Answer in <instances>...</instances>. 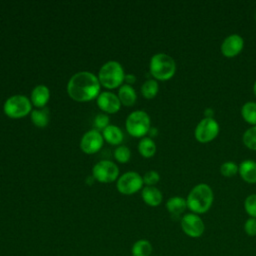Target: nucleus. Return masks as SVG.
<instances>
[{"label":"nucleus","instance_id":"1","mask_svg":"<svg viewBox=\"0 0 256 256\" xmlns=\"http://www.w3.org/2000/svg\"><path fill=\"white\" fill-rule=\"evenodd\" d=\"M67 92L72 99L80 102L97 98L100 92L99 79L89 71L77 72L69 79Z\"/></svg>","mask_w":256,"mask_h":256},{"label":"nucleus","instance_id":"2","mask_svg":"<svg viewBox=\"0 0 256 256\" xmlns=\"http://www.w3.org/2000/svg\"><path fill=\"white\" fill-rule=\"evenodd\" d=\"M214 201V193L212 188L206 183L196 184L189 191L186 202L187 208L195 214H204L212 206Z\"/></svg>","mask_w":256,"mask_h":256},{"label":"nucleus","instance_id":"3","mask_svg":"<svg viewBox=\"0 0 256 256\" xmlns=\"http://www.w3.org/2000/svg\"><path fill=\"white\" fill-rule=\"evenodd\" d=\"M176 68L175 60L166 53H156L150 59L149 71L155 80L171 79L176 73Z\"/></svg>","mask_w":256,"mask_h":256},{"label":"nucleus","instance_id":"4","mask_svg":"<svg viewBox=\"0 0 256 256\" xmlns=\"http://www.w3.org/2000/svg\"><path fill=\"white\" fill-rule=\"evenodd\" d=\"M125 73L122 65L118 61L110 60L104 63L98 73V79L101 85L113 89L120 86L124 80Z\"/></svg>","mask_w":256,"mask_h":256},{"label":"nucleus","instance_id":"5","mask_svg":"<svg viewBox=\"0 0 256 256\" xmlns=\"http://www.w3.org/2000/svg\"><path fill=\"white\" fill-rule=\"evenodd\" d=\"M125 126L131 136L143 138L151 128L150 116L144 110H135L126 118Z\"/></svg>","mask_w":256,"mask_h":256},{"label":"nucleus","instance_id":"6","mask_svg":"<svg viewBox=\"0 0 256 256\" xmlns=\"http://www.w3.org/2000/svg\"><path fill=\"white\" fill-rule=\"evenodd\" d=\"M32 103L27 96L16 94L9 97L3 106L4 113L11 118H20L26 116L32 110Z\"/></svg>","mask_w":256,"mask_h":256},{"label":"nucleus","instance_id":"7","mask_svg":"<svg viewBox=\"0 0 256 256\" xmlns=\"http://www.w3.org/2000/svg\"><path fill=\"white\" fill-rule=\"evenodd\" d=\"M219 130L220 126L215 118L204 117L197 123L194 129V136L200 143H209L218 136Z\"/></svg>","mask_w":256,"mask_h":256},{"label":"nucleus","instance_id":"8","mask_svg":"<svg viewBox=\"0 0 256 256\" xmlns=\"http://www.w3.org/2000/svg\"><path fill=\"white\" fill-rule=\"evenodd\" d=\"M180 226L184 234L190 238H199L205 231V224L200 215L186 213L180 219Z\"/></svg>","mask_w":256,"mask_h":256},{"label":"nucleus","instance_id":"9","mask_svg":"<svg viewBox=\"0 0 256 256\" xmlns=\"http://www.w3.org/2000/svg\"><path fill=\"white\" fill-rule=\"evenodd\" d=\"M119 175L118 166L110 160H101L97 162L92 169V176L95 180L102 183H109L116 180Z\"/></svg>","mask_w":256,"mask_h":256},{"label":"nucleus","instance_id":"10","mask_svg":"<svg viewBox=\"0 0 256 256\" xmlns=\"http://www.w3.org/2000/svg\"><path fill=\"white\" fill-rule=\"evenodd\" d=\"M143 184V178L139 173L135 171H128L118 178L116 186L120 193L130 195L139 191Z\"/></svg>","mask_w":256,"mask_h":256},{"label":"nucleus","instance_id":"11","mask_svg":"<svg viewBox=\"0 0 256 256\" xmlns=\"http://www.w3.org/2000/svg\"><path fill=\"white\" fill-rule=\"evenodd\" d=\"M244 48V39L239 34H230L224 38L220 45V51L226 58L236 57Z\"/></svg>","mask_w":256,"mask_h":256},{"label":"nucleus","instance_id":"12","mask_svg":"<svg viewBox=\"0 0 256 256\" xmlns=\"http://www.w3.org/2000/svg\"><path fill=\"white\" fill-rule=\"evenodd\" d=\"M104 138L100 131L91 129L87 131L81 138L80 147L86 154H93L99 151L103 145Z\"/></svg>","mask_w":256,"mask_h":256},{"label":"nucleus","instance_id":"13","mask_svg":"<svg viewBox=\"0 0 256 256\" xmlns=\"http://www.w3.org/2000/svg\"><path fill=\"white\" fill-rule=\"evenodd\" d=\"M97 105L107 113H116L121 107V102L118 95L110 91H103L97 96Z\"/></svg>","mask_w":256,"mask_h":256},{"label":"nucleus","instance_id":"14","mask_svg":"<svg viewBox=\"0 0 256 256\" xmlns=\"http://www.w3.org/2000/svg\"><path fill=\"white\" fill-rule=\"evenodd\" d=\"M238 174L249 184L256 183V161L252 159H245L239 165Z\"/></svg>","mask_w":256,"mask_h":256},{"label":"nucleus","instance_id":"15","mask_svg":"<svg viewBox=\"0 0 256 256\" xmlns=\"http://www.w3.org/2000/svg\"><path fill=\"white\" fill-rule=\"evenodd\" d=\"M50 98V90L46 85L40 84L33 88L31 92V103L37 108H43Z\"/></svg>","mask_w":256,"mask_h":256},{"label":"nucleus","instance_id":"16","mask_svg":"<svg viewBox=\"0 0 256 256\" xmlns=\"http://www.w3.org/2000/svg\"><path fill=\"white\" fill-rule=\"evenodd\" d=\"M141 196L143 201L152 207H156L161 204L163 200L162 192L155 186H145L142 189Z\"/></svg>","mask_w":256,"mask_h":256},{"label":"nucleus","instance_id":"17","mask_svg":"<svg viewBox=\"0 0 256 256\" xmlns=\"http://www.w3.org/2000/svg\"><path fill=\"white\" fill-rule=\"evenodd\" d=\"M166 209L173 217L181 216L185 212V210L188 209L186 198H183L181 196L170 197L166 202Z\"/></svg>","mask_w":256,"mask_h":256},{"label":"nucleus","instance_id":"18","mask_svg":"<svg viewBox=\"0 0 256 256\" xmlns=\"http://www.w3.org/2000/svg\"><path fill=\"white\" fill-rule=\"evenodd\" d=\"M102 136L108 143L112 145L120 144L124 138L122 130L118 126L112 124H109L105 129L102 130Z\"/></svg>","mask_w":256,"mask_h":256},{"label":"nucleus","instance_id":"19","mask_svg":"<svg viewBox=\"0 0 256 256\" xmlns=\"http://www.w3.org/2000/svg\"><path fill=\"white\" fill-rule=\"evenodd\" d=\"M118 98L121 104H124L125 106H132L137 99V94L131 85L123 84L118 90Z\"/></svg>","mask_w":256,"mask_h":256},{"label":"nucleus","instance_id":"20","mask_svg":"<svg viewBox=\"0 0 256 256\" xmlns=\"http://www.w3.org/2000/svg\"><path fill=\"white\" fill-rule=\"evenodd\" d=\"M152 244L146 239L137 240L131 247L132 256H150L152 254Z\"/></svg>","mask_w":256,"mask_h":256},{"label":"nucleus","instance_id":"21","mask_svg":"<svg viewBox=\"0 0 256 256\" xmlns=\"http://www.w3.org/2000/svg\"><path fill=\"white\" fill-rule=\"evenodd\" d=\"M241 116L244 121L252 126L256 125V102H245L241 107Z\"/></svg>","mask_w":256,"mask_h":256},{"label":"nucleus","instance_id":"22","mask_svg":"<svg viewBox=\"0 0 256 256\" xmlns=\"http://www.w3.org/2000/svg\"><path fill=\"white\" fill-rule=\"evenodd\" d=\"M31 120L37 127H45L49 122V109L47 107L31 111Z\"/></svg>","mask_w":256,"mask_h":256},{"label":"nucleus","instance_id":"23","mask_svg":"<svg viewBox=\"0 0 256 256\" xmlns=\"http://www.w3.org/2000/svg\"><path fill=\"white\" fill-rule=\"evenodd\" d=\"M138 151L145 158L152 157L156 153V144L154 140L150 137L141 138L138 143Z\"/></svg>","mask_w":256,"mask_h":256},{"label":"nucleus","instance_id":"24","mask_svg":"<svg viewBox=\"0 0 256 256\" xmlns=\"http://www.w3.org/2000/svg\"><path fill=\"white\" fill-rule=\"evenodd\" d=\"M159 91V84L155 79H147L141 86V93L146 99L154 98Z\"/></svg>","mask_w":256,"mask_h":256},{"label":"nucleus","instance_id":"25","mask_svg":"<svg viewBox=\"0 0 256 256\" xmlns=\"http://www.w3.org/2000/svg\"><path fill=\"white\" fill-rule=\"evenodd\" d=\"M242 141L245 147L256 151V125L251 126L242 135Z\"/></svg>","mask_w":256,"mask_h":256},{"label":"nucleus","instance_id":"26","mask_svg":"<svg viewBox=\"0 0 256 256\" xmlns=\"http://www.w3.org/2000/svg\"><path fill=\"white\" fill-rule=\"evenodd\" d=\"M239 167L233 161H225L220 166V173L222 176L230 178L238 174Z\"/></svg>","mask_w":256,"mask_h":256},{"label":"nucleus","instance_id":"27","mask_svg":"<svg viewBox=\"0 0 256 256\" xmlns=\"http://www.w3.org/2000/svg\"><path fill=\"white\" fill-rule=\"evenodd\" d=\"M114 157L118 162L126 163L131 157V151L126 145H119L114 150Z\"/></svg>","mask_w":256,"mask_h":256},{"label":"nucleus","instance_id":"28","mask_svg":"<svg viewBox=\"0 0 256 256\" xmlns=\"http://www.w3.org/2000/svg\"><path fill=\"white\" fill-rule=\"evenodd\" d=\"M244 210L250 217L256 218V194H250L245 198Z\"/></svg>","mask_w":256,"mask_h":256},{"label":"nucleus","instance_id":"29","mask_svg":"<svg viewBox=\"0 0 256 256\" xmlns=\"http://www.w3.org/2000/svg\"><path fill=\"white\" fill-rule=\"evenodd\" d=\"M142 178H143V183L146 184V186H154L159 182L160 175L155 170H149L142 176Z\"/></svg>","mask_w":256,"mask_h":256},{"label":"nucleus","instance_id":"30","mask_svg":"<svg viewBox=\"0 0 256 256\" xmlns=\"http://www.w3.org/2000/svg\"><path fill=\"white\" fill-rule=\"evenodd\" d=\"M109 117L108 115L104 114V113H99L96 115V117L94 118V129L100 131L105 129L108 125H109Z\"/></svg>","mask_w":256,"mask_h":256},{"label":"nucleus","instance_id":"31","mask_svg":"<svg viewBox=\"0 0 256 256\" xmlns=\"http://www.w3.org/2000/svg\"><path fill=\"white\" fill-rule=\"evenodd\" d=\"M244 232L250 236H256V218L249 217L244 223Z\"/></svg>","mask_w":256,"mask_h":256},{"label":"nucleus","instance_id":"32","mask_svg":"<svg viewBox=\"0 0 256 256\" xmlns=\"http://www.w3.org/2000/svg\"><path fill=\"white\" fill-rule=\"evenodd\" d=\"M136 80V77L135 75L133 74H125V77H124V81H126L127 83L126 84H131V83H134Z\"/></svg>","mask_w":256,"mask_h":256},{"label":"nucleus","instance_id":"33","mask_svg":"<svg viewBox=\"0 0 256 256\" xmlns=\"http://www.w3.org/2000/svg\"><path fill=\"white\" fill-rule=\"evenodd\" d=\"M204 115L207 118H214V113H213V110L211 108H207L204 112Z\"/></svg>","mask_w":256,"mask_h":256},{"label":"nucleus","instance_id":"34","mask_svg":"<svg viewBox=\"0 0 256 256\" xmlns=\"http://www.w3.org/2000/svg\"><path fill=\"white\" fill-rule=\"evenodd\" d=\"M253 93H254V95L256 97V80H255V82L253 84Z\"/></svg>","mask_w":256,"mask_h":256},{"label":"nucleus","instance_id":"35","mask_svg":"<svg viewBox=\"0 0 256 256\" xmlns=\"http://www.w3.org/2000/svg\"><path fill=\"white\" fill-rule=\"evenodd\" d=\"M255 20H256V12H255Z\"/></svg>","mask_w":256,"mask_h":256}]
</instances>
